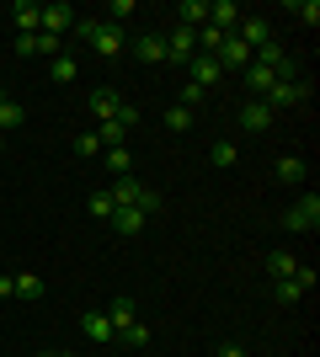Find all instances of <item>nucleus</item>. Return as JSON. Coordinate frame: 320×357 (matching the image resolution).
I'll return each instance as SVG.
<instances>
[{
	"label": "nucleus",
	"mask_w": 320,
	"mask_h": 357,
	"mask_svg": "<svg viewBox=\"0 0 320 357\" xmlns=\"http://www.w3.org/2000/svg\"><path fill=\"white\" fill-rule=\"evenodd\" d=\"M75 38L91 43L102 59H118L123 54V27H112V22H102V16H75Z\"/></svg>",
	"instance_id": "obj_1"
},
{
	"label": "nucleus",
	"mask_w": 320,
	"mask_h": 357,
	"mask_svg": "<svg viewBox=\"0 0 320 357\" xmlns=\"http://www.w3.org/2000/svg\"><path fill=\"white\" fill-rule=\"evenodd\" d=\"M261 102L273 107V112H277V107H305V102H315V80H305V75H299V80H277Z\"/></svg>",
	"instance_id": "obj_2"
},
{
	"label": "nucleus",
	"mask_w": 320,
	"mask_h": 357,
	"mask_svg": "<svg viewBox=\"0 0 320 357\" xmlns=\"http://www.w3.org/2000/svg\"><path fill=\"white\" fill-rule=\"evenodd\" d=\"M283 229H289V235H310V229H320V192L299 197V203L283 213Z\"/></svg>",
	"instance_id": "obj_3"
},
{
	"label": "nucleus",
	"mask_w": 320,
	"mask_h": 357,
	"mask_svg": "<svg viewBox=\"0 0 320 357\" xmlns=\"http://www.w3.org/2000/svg\"><path fill=\"white\" fill-rule=\"evenodd\" d=\"M38 32H48V38L75 32V6H70V0H48L43 11H38Z\"/></svg>",
	"instance_id": "obj_4"
},
{
	"label": "nucleus",
	"mask_w": 320,
	"mask_h": 357,
	"mask_svg": "<svg viewBox=\"0 0 320 357\" xmlns=\"http://www.w3.org/2000/svg\"><path fill=\"white\" fill-rule=\"evenodd\" d=\"M192 54H198V32L176 22V27L166 32V59H171V64H182V70H187V59H192Z\"/></svg>",
	"instance_id": "obj_5"
},
{
	"label": "nucleus",
	"mask_w": 320,
	"mask_h": 357,
	"mask_svg": "<svg viewBox=\"0 0 320 357\" xmlns=\"http://www.w3.org/2000/svg\"><path fill=\"white\" fill-rule=\"evenodd\" d=\"M187 75H192V86H198V91H208V86L224 80V64L213 59V54H192V59H187Z\"/></svg>",
	"instance_id": "obj_6"
},
{
	"label": "nucleus",
	"mask_w": 320,
	"mask_h": 357,
	"mask_svg": "<svg viewBox=\"0 0 320 357\" xmlns=\"http://www.w3.org/2000/svg\"><path fill=\"white\" fill-rule=\"evenodd\" d=\"M235 38H241V43L251 48V54H257V48H267V43H273V27H267V16H241Z\"/></svg>",
	"instance_id": "obj_7"
},
{
	"label": "nucleus",
	"mask_w": 320,
	"mask_h": 357,
	"mask_svg": "<svg viewBox=\"0 0 320 357\" xmlns=\"http://www.w3.org/2000/svg\"><path fill=\"white\" fill-rule=\"evenodd\" d=\"M241 6H235V0H208V27L213 32H224V38H229V32H235V27H241Z\"/></svg>",
	"instance_id": "obj_8"
},
{
	"label": "nucleus",
	"mask_w": 320,
	"mask_h": 357,
	"mask_svg": "<svg viewBox=\"0 0 320 357\" xmlns=\"http://www.w3.org/2000/svg\"><path fill=\"white\" fill-rule=\"evenodd\" d=\"M86 107H91L96 123H112V118H118V107H123V96H118L112 86H96L91 96H86Z\"/></svg>",
	"instance_id": "obj_9"
},
{
	"label": "nucleus",
	"mask_w": 320,
	"mask_h": 357,
	"mask_svg": "<svg viewBox=\"0 0 320 357\" xmlns=\"http://www.w3.org/2000/svg\"><path fill=\"white\" fill-rule=\"evenodd\" d=\"M107 320H112V336H118V331L139 326V304H134L128 294H123V298H112V304H107Z\"/></svg>",
	"instance_id": "obj_10"
},
{
	"label": "nucleus",
	"mask_w": 320,
	"mask_h": 357,
	"mask_svg": "<svg viewBox=\"0 0 320 357\" xmlns=\"http://www.w3.org/2000/svg\"><path fill=\"white\" fill-rule=\"evenodd\" d=\"M213 59L224 64V70H245V64H251V48H245L241 38H235V32H229L224 43H219V54H213Z\"/></svg>",
	"instance_id": "obj_11"
},
{
	"label": "nucleus",
	"mask_w": 320,
	"mask_h": 357,
	"mask_svg": "<svg viewBox=\"0 0 320 357\" xmlns=\"http://www.w3.org/2000/svg\"><path fill=\"white\" fill-rule=\"evenodd\" d=\"M267 123H273V107L261 102V96H257V102H245V107H241V128H245V134H261Z\"/></svg>",
	"instance_id": "obj_12"
},
{
	"label": "nucleus",
	"mask_w": 320,
	"mask_h": 357,
	"mask_svg": "<svg viewBox=\"0 0 320 357\" xmlns=\"http://www.w3.org/2000/svg\"><path fill=\"white\" fill-rule=\"evenodd\" d=\"M241 75H245V86L257 91V96H267V91L277 86V75H273V64H261V59H251V64H245Z\"/></svg>",
	"instance_id": "obj_13"
},
{
	"label": "nucleus",
	"mask_w": 320,
	"mask_h": 357,
	"mask_svg": "<svg viewBox=\"0 0 320 357\" xmlns=\"http://www.w3.org/2000/svg\"><path fill=\"white\" fill-rule=\"evenodd\" d=\"M134 54H139V64H160L166 59V38H160V32H139Z\"/></svg>",
	"instance_id": "obj_14"
},
{
	"label": "nucleus",
	"mask_w": 320,
	"mask_h": 357,
	"mask_svg": "<svg viewBox=\"0 0 320 357\" xmlns=\"http://www.w3.org/2000/svg\"><path fill=\"white\" fill-rule=\"evenodd\" d=\"M277 181H283V187H305V181H310V165L299 160V155H283V160H277Z\"/></svg>",
	"instance_id": "obj_15"
},
{
	"label": "nucleus",
	"mask_w": 320,
	"mask_h": 357,
	"mask_svg": "<svg viewBox=\"0 0 320 357\" xmlns=\"http://www.w3.org/2000/svg\"><path fill=\"white\" fill-rule=\"evenodd\" d=\"M48 288H43V278L38 272H16V283H11V298H27V304H38Z\"/></svg>",
	"instance_id": "obj_16"
},
{
	"label": "nucleus",
	"mask_w": 320,
	"mask_h": 357,
	"mask_svg": "<svg viewBox=\"0 0 320 357\" xmlns=\"http://www.w3.org/2000/svg\"><path fill=\"white\" fill-rule=\"evenodd\" d=\"M38 11H43V6H32V0H16V6H11L16 38H27V32H38Z\"/></svg>",
	"instance_id": "obj_17"
},
{
	"label": "nucleus",
	"mask_w": 320,
	"mask_h": 357,
	"mask_svg": "<svg viewBox=\"0 0 320 357\" xmlns=\"http://www.w3.org/2000/svg\"><path fill=\"white\" fill-rule=\"evenodd\" d=\"M80 331H86L91 342H112V320H107V310H91V314H80Z\"/></svg>",
	"instance_id": "obj_18"
},
{
	"label": "nucleus",
	"mask_w": 320,
	"mask_h": 357,
	"mask_svg": "<svg viewBox=\"0 0 320 357\" xmlns=\"http://www.w3.org/2000/svg\"><path fill=\"white\" fill-rule=\"evenodd\" d=\"M176 16H182V27H208V0H182V6H176Z\"/></svg>",
	"instance_id": "obj_19"
},
{
	"label": "nucleus",
	"mask_w": 320,
	"mask_h": 357,
	"mask_svg": "<svg viewBox=\"0 0 320 357\" xmlns=\"http://www.w3.org/2000/svg\"><path fill=\"white\" fill-rule=\"evenodd\" d=\"M139 187H144V181H139V176H118V181H112V192H107V197H112V203H118V208H134V197H139Z\"/></svg>",
	"instance_id": "obj_20"
},
{
	"label": "nucleus",
	"mask_w": 320,
	"mask_h": 357,
	"mask_svg": "<svg viewBox=\"0 0 320 357\" xmlns=\"http://www.w3.org/2000/svg\"><path fill=\"white\" fill-rule=\"evenodd\" d=\"M107 224H112V235H139V229H144V213L139 208H118Z\"/></svg>",
	"instance_id": "obj_21"
},
{
	"label": "nucleus",
	"mask_w": 320,
	"mask_h": 357,
	"mask_svg": "<svg viewBox=\"0 0 320 357\" xmlns=\"http://www.w3.org/2000/svg\"><path fill=\"white\" fill-rule=\"evenodd\" d=\"M294 267H299V261H294L289 251H267V278H273V283H283V278H294Z\"/></svg>",
	"instance_id": "obj_22"
},
{
	"label": "nucleus",
	"mask_w": 320,
	"mask_h": 357,
	"mask_svg": "<svg viewBox=\"0 0 320 357\" xmlns=\"http://www.w3.org/2000/svg\"><path fill=\"white\" fill-rule=\"evenodd\" d=\"M107 171H112V176H134V155H128V144L107 149Z\"/></svg>",
	"instance_id": "obj_23"
},
{
	"label": "nucleus",
	"mask_w": 320,
	"mask_h": 357,
	"mask_svg": "<svg viewBox=\"0 0 320 357\" xmlns=\"http://www.w3.org/2000/svg\"><path fill=\"white\" fill-rule=\"evenodd\" d=\"M134 208H139V213H144V219H155V213L166 208V197L155 192V187H139V197H134Z\"/></svg>",
	"instance_id": "obj_24"
},
{
	"label": "nucleus",
	"mask_w": 320,
	"mask_h": 357,
	"mask_svg": "<svg viewBox=\"0 0 320 357\" xmlns=\"http://www.w3.org/2000/svg\"><path fill=\"white\" fill-rule=\"evenodd\" d=\"M86 213H91V219H112V213H118V203H112V197H107V192H91V197H86Z\"/></svg>",
	"instance_id": "obj_25"
},
{
	"label": "nucleus",
	"mask_w": 320,
	"mask_h": 357,
	"mask_svg": "<svg viewBox=\"0 0 320 357\" xmlns=\"http://www.w3.org/2000/svg\"><path fill=\"white\" fill-rule=\"evenodd\" d=\"M22 123H27V107L22 102H0V134H6V128H22Z\"/></svg>",
	"instance_id": "obj_26"
},
{
	"label": "nucleus",
	"mask_w": 320,
	"mask_h": 357,
	"mask_svg": "<svg viewBox=\"0 0 320 357\" xmlns=\"http://www.w3.org/2000/svg\"><path fill=\"white\" fill-rule=\"evenodd\" d=\"M112 342H118V347H150V326H144V320H139V326L118 331V336H112Z\"/></svg>",
	"instance_id": "obj_27"
},
{
	"label": "nucleus",
	"mask_w": 320,
	"mask_h": 357,
	"mask_svg": "<svg viewBox=\"0 0 320 357\" xmlns=\"http://www.w3.org/2000/svg\"><path fill=\"white\" fill-rule=\"evenodd\" d=\"M166 128H171V134H187V128H192V112H187L182 102H176V107H166Z\"/></svg>",
	"instance_id": "obj_28"
},
{
	"label": "nucleus",
	"mask_w": 320,
	"mask_h": 357,
	"mask_svg": "<svg viewBox=\"0 0 320 357\" xmlns=\"http://www.w3.org/2000/svg\"><path fill=\"white\" fill-rule=\"evenodd\" d=\"M134 11H139L134 0H107V22H112V27H123V22H128Z\"/></svg>",
	"instance_id": "obj_29"
},
{
	"label": "nucleus",
	"mask_w": 320,
	"mask_h": 357,
	"mask_svg": "<svg viewBox=\"0 0 320 357\" xmlns=\"http://www.w3.org/2000/svg\"><path fill=\"white\" fill-rule=\"evenodd\" d=\"M75 75H80V64L70 59V54H59V59H54V80H59V86H70Z\"/></svg>",
	"instance_id": "obj_30"
},
{
	"label": "nucleus",
	"mask_w": 320,
	"mask_h": 357,
	"mask_svg": "<svg viewBox=\"0 0 320 357\" xmlns=\"http://www.w3.org/2000/svg\"><path fill=\"white\" fill-rule=\"evenodd\" d=\"M273 294H277V304H299V298H305V288L294 283V278H283V283H273Z\"/></svg>",
	"instance_id": "obj_31"
},
{
	"label": "nucleus",
	"mask_w": 320,
	"mask_h": 357,
	"mask_svg": "<svg viewBox=\"0 0 320 357\" xmlns=\"http://www.w3.org/2000/svg\"><path fill=\"white\" fill-rule=\"evenodd\" d=\"M70 149H75V160H96V155H102V144H96V134H80V139H75V144H70Z\"/></svg>",
	"instance_id": "obj_32"
},
{
	"label": "nucleus",
	"mask_w": 320,
	"mask_h": 357,
	"mask_svg": "<svg viewBox=\"0 0 320 357\" xmlns=\"http://www.w3.org/2000/svg\"><path fill=\"white\" fill-rule=\"evenodd\" d=\"M208 160L219 165V171H224V165H235V160H241V149H235V144H213V149H208Z\"/></svg>",
	"instance_id": "obj_33"
},
{
	"label": "nucleus",
	"mask_w": 320,
	"mask_h": 357,
	"mask_svg": "<svg viewBox=\"0 0 320 357\" xmlns=\"http://www.w3.org/2000/svg\"><path fill=\"white\" fill-rule=\"evenodd\" d=\"M294 16H299V22H310V27H320V0H299V6H294Z\"/></svg>",
	"instance_id": "obj_34"
},
{
	"label": "nucleus",
	"mask_w": 320,
	"mask_h": 357,
	"mask_svg": "<svg viewBox=\"0 0 320 357\" xmlns=\"http://www.w3.org/2000/svg\"><path fill=\"white\" fill-rule=\"evenodd\" d=\"M118 123L134 134V128H139V107H134V102H123V107H118Z\"/></svg>",
	"instance_id": "obj_35"
},
{
	"label": "nucleus",
	"mask_w": 320,
	"mask_h": 357,
	"mask_svg": "<svg viewBox=\"0 0 320 357\" xmlns=\"http://www.w3.org/2000/svg\"><path fill=\"white\" fill-rule=\"evenodd\" d=\"M192 102H203V91L192 86V80H187V86H182V107H187V112H192Z\"/></svg>",
	"instance_id": "obj_36"
},
{
	"label": "nucleus",
	"mask_w": 320,
	"mask_h": 357,
	"mask_svg": "<svg viewBox=\"0 0 320 357\" xmlns=\"http://www.w3.org/2000/svg\"><path fill=\"white\" fill-rule=\"evenodd\" d=\"M11 283H16V272H0V298H11Z\"/></svg>",
	"instance_id": "obj_37"
},
{
	"label": "nucleus",
	"mask_w": 320,
	"mask_h": 357,
	"mask_svg": "<svg viewBox=\"0 0 320 357\" xmlns=\"http://www.w3.org/2000/svg\"><path fill=\"white\" fill-rule=\"evenodd\" d=\"M219 357H245V347H235V342H224V347H219Z\"/></svg>",
	"instance_id": "obj_38"
},
{
	"label": "nucleus",
	"mask_w": 320,
	"mask_h": 357,
	"mask_svg": "<svg viewBox=\"0 0 320 357\" xmlns=\"http://www.w3.org/2000/svg\"><path fill=\"white\" fill-rule=\"evenodd\" d=\"M43 357H75V352H64V347H59V352H43Z\"/></svg>",
	"instance_id": "obj_39"
},
{
	"label": "nucleus",
	"mask_w": 320,
	"mask_h": 357,
	"mask_svg": "<svg viewBox=\"0 0 320 357\" xmlns=\"http://www.w3.org/2000/svg\"><path fill=\"white\" fill-rule=\"evenodd\" d=\"M0 102H11V96H6V91H0Z\"/></svg>",
	"instance_id": "obj_40"
},
{
	"label": "nucleus",
	"mask_w": 320,
	"mask_h": 357,
	"mask_svg": "<svg viewBox=\"0 0 320 357\" xmlns=\"http://www.w3.org/2000/svg\"><path fill=\"white\" fill-rule=\"evenodd\" d=\"M0 149H6V134H0Z\"/></svg>",
	"instance_id": "obj_41"
}]
</instances>
